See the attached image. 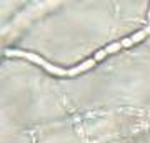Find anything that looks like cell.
Wrapping results in <instances>:
<instances>
[{
    "mask_svg": "<svg viewBox=\"0 0 150 143\" xmlns=\"http://www.w3.org/2000/svg\"><path fill=\"white\" fill-rule=\"evenodd\" d=\"M149 20H150V10H149ZM147 35H150V22H149V25L145 27L144 30L137 32L135 35H132V37L123 38V40H120V42H115V43H112V45H108V47H105L103 50L97 52L90 60H85V62H83V63H80L79 67H75V68H69V70L59 68V67H55V65L45 62L42 57H38V55L30 53V52H23V50H5V55H8V57H22V58H27V60H30V62H33V63H37V65H40V67H43V68L47 70V72H50V73L59 75V77H75V75H79V73H82V72H85V70L92 68V67H93L98 60L105 58L107 55L118 52V50H120V48H123V47H132V45H135L137 42L144 40Z\"/></svg>",
    "mask_w": 150,
    "mask_h": 143,
    "instance_id": "cell-1",
    "label": "cell"
}]
</instances>
